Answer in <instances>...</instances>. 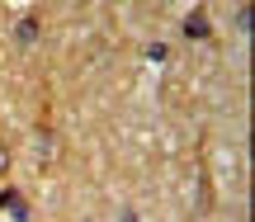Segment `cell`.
Returning a JSON list of instances; mask_svg holds the SVG:
<instances>
[{
    "mask_svg": "<svg viewBox=\"0 0 255 222\" xmlns=\"http://www.w3.org/2000/svg\"><path fill=\"white\" fill-rule=\"evenodd\" d=\"M0 208H5L14 222H28V199L19 194V189H0Z\"/></svg>",
    "mask_w": 255,
    "mask_h": 222,
    "instance_id": "obj_1",
    "label": "cell"
},
{
    "mask_svg": "<svg viewBox=\"0 0 255 222\" xmlns=\"http://www.w3.org/2000/svg\"><path fill=\"white\" fill-rule=\"evenodd\" d=\"M14 43H19V47H33V43H38V19H33V14L14 24Z\"/></svg>",
    "mask_w": 255,
    "mask_h": 222,
    "instance_id": "obj_2",
    "label": "cell"
},
{
    "mask_svg": "<svg viewBox=\"0 0 255 222\" xmlns=\"http://www.w3.org/2000/svg\"><path fill=\"white\" fill-rule=\"evenodd\" d=\"M184 33H189V38H208V19H203V14H189V19H184Z\"/></svg>",
    "mask_w": 255,
    "mask_h": 222,
    "instance_id": "obj_3",
    "label": "cell"
},
{
    "mask_svg": "<svg viewBox=\"0 0 255 222\" xmlns=\"http://www.w3.org/2000/svg\"><path fill=\"white\" fill-rule=\"evenodd\" d=\"M5 170H9V147L0 142V175H5Z\"/></svg>",
    "mask_w": 255,
    "mask_h": 222,
    "instance_id": "obj_4",
    "label": "cell"
}]
</instances>
